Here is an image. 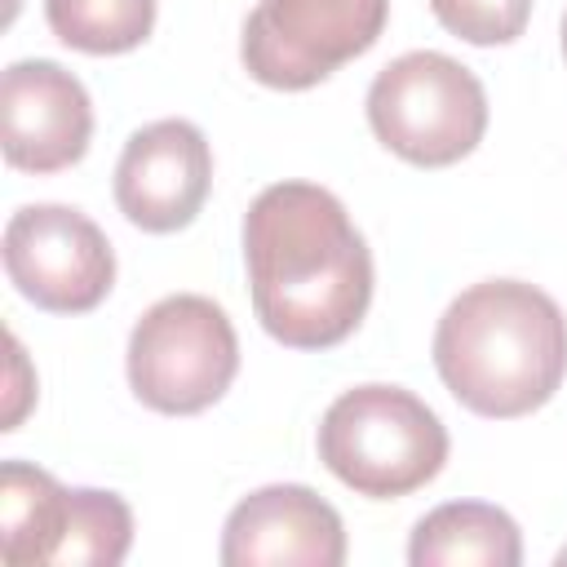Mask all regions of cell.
I'll return each instance as SVG.
<instances>
[{
	"label": "cell",
	"mask_w": 567,
	"mask_h": 567,
	"mask_svg": "<svg viewBox=\"0 0 567 567\" xmlns=\"http://www.w3.org/2000/svg\"><path fill=\"white\" fill-rule=\"evenodd\" d=\"M257 323L288 350L341 346L372 306V252L346 204L315 182H275L244 213Z\"/></svg>",
	"instance_id": "6da1fadb"
},
{
	"label": "cell",
	"mask_w": 567,
	"mask_h": 567,
	"mask_svg": "<svg viewBox=\"0 0 567 567\" xmlns=\"http://www.w3.org/2000/svg\"><path fill=\"white\" fill-rule=\"evenodd\" d=\"M434 368L474 416H532L567 377V315L536 284L483 279L443 310Z\"/></svg>",
	"instance_id": "7a4b0ae2"
},
{
	"label": "cell",
	"mask_w": 567,
	"mask_h": 567,
	"mask_svg": "<svg viewBox=\"0 0 567 567\" xmlns=\"http://www.w3.org/2000/svg\"><path fill=\"white\" fill-rule=\"evenodd\" d=\"M315 447L337 483L368 501H394L439 478L452 443L425 399L368 381L328 403Z\"/></svg>",
	"instance_id": "3957f363"
},
{
	"label": "cell",
	"mask_w": 567,
	"mask_h": 567,
	"mask_svg": "<svg viewBox=\"0 0 567 567\" xmlns=\"http://www.w3.org/2000/svg\"><path fill=\"white\" fill-rule=\"evenodd\" d=\"M363 106L377 142L416 168H447L487 133L483 80L439 49H412L381 66Z\"/></svg>",
	"instance_id": "277c9868"
},
{
	"label": "cell",
	"mask_w": 567,
	"mask_h": 567,
	"mask_svg": "<svg viewBox=\"0 0 567 567\" xmlns=\"http://www.w3.org/2000/svg\"><path fill=\"white\" fill-rule=\"evenodd\" d=\"M128 390L164 416L213 408L239 372V337L226 310L199 292L159 297L128 332Z\"/></svg>",
	"instance_id": "5b68a950"
},
{
	"label": "cell",
	"mask_w": 567,
	"mask_h": 567,
	"mask_svg": "<svg viewBox=\"0 0 567 567\" xmlns=\"http://www.w3.org/2000/svg\"><path fill=\"white\" fill-rule=\"evenodd\" d=\"M390 18V0H257L244 18V71L279 93L323 84L337 66L363 58Z\"/></svg>",
	"instance_id": "8992f818"
},
{
	"label": "cell",
	"mask_w": 567,
	"mask_h": 567,
	"mask_svg": "<svg viewBox=\"0 0 567 567\" xmlns=\"http://www.w3.org/2000/svg\"><path fill=\"white\" fill-rule=\"evenodd\" d=\"M0 248L9 284L49 315H89L115 284L111 239L71 204H22Z\"/></svg>",
	"instance_id": "52a82bcc"
},
{
	"label": "cell",
	"mask_w": 567,
	"mask_h": 567,
	"mask_svg": "<svg viewBox=\"0 0 567 567\" xmlns=\"http://www.w3.org/2000/svg\"><path fill=\"white\" fill-rule=\"evenodd\" d=\"M93 137L89 89L53 58H22L0 80V146L9 168L62 173L84 159Z\"/></svg>",
	"instance_id": "ba28073f"
},
{
	"label": "cell",
	"mask_w": 567,
	"mask_h": 567,
	"mask_svg": "<svg viewBox=\"0 0 567 567\" xmlns=\"http://www.w3.org/2000/svg\"><path fill=\"white\" fill-rule=\"evenodd\" d=\"M213 186V146L190 120L142 124L115 164V204L146 235L186 230Z\"/></svg>",
	"instance_id": "9c48e42d"
},
{
	"label": "cell",
	"mask_w": 567,
	"mask_h": 567,
	"mask_svg": "<svg viewBox=\"0 0 567 567\" xmlns=\"http://www.w3.org/2000/svg\"><path fill=\"white\" fill-rule=\"evenodd\" d=\"M217 558L226 567H341L346 527L319 492L270 483L226 514Z\"/></svg>",
	"instance_id": "30bf717a"
},
{
	"label": "cell",
	"mask_w": 567,
	"mask_h": 567,
	"mask_svg": "<svg viewBox=\"0 0 567 567\" xmlns=\"http://www.w3.org/2000/svg\"><path fill=\"white\" fill-rule=\"evenodd\" d=\"M412 567H518V523L487 501H447L430 509L408 540Z\"/></svg>",
	"instance_id": "8fae6325"
},
{
	"label": "cell",
	"mask_w": 567,
	"mask_h": 567,
	"mask_svg": "<svg viewBox=\"0 0 567 567\" xmlns=\"http://www.w3.org/2000/svg\"><path fill=\"white\" fill-rule=\"evenodd\" d=\"M71 514V487L31 461L0 465V554L9 567L53 563Z\"/></svg>",
	"instance_id": "7c38bea8"
},
{
	"label": "cell",
	"mask_w": 567,
	"mask_h": 567,
	"mask_svg": "<svg viewBox=\"0 0 567 567\" xmlns=\"http://www.w3.org/2000/svg\"><path fill=\"white\" fill-rule=\"evenodd\" d=\"M44 22L66 49L115 58L151 35L155 0H44Z\"/></svg>",
	"instance_id": "4fadbf2b"
},
{
	"label": "cell",
	"mask_w": 567,
	"mask_h": 567,
	"mask_svg": "<svg viewBox=\"0 0 567 567\" xmlns=\"http://www.w3.org/2000/svg\"><path fill=\"white\" fill-rule=\"evenodd\" d=\"M133 545V509L102 487H71V514L58 545V567H115Z\"/></svg>",
	"instance_id": "5bb4252c"
},
{
	"label": "cell",
	"mask_w": 567,
	"mask_h": 567,
	"mask_svg": "<svg viewBox=\"0 0 567 567\" xmlns=\"http://www.w3.org/2000/svg\"><path fill=\"white\" fill-rule=\"evenodd\" d=\"M430 9L443 31L478 49L514 44L532 18V0H430Z\"/></svg>",
	"instance_id": "9a60e30c"
},
{
	"label": "cell",
	"mask_w": 567,
	"mask_h": 567,
	"mask_svg": "<svg viewBox=\"0 0 567 567\" xmlns=\"http://www.w3.org/2000/svg\"><path fill=\"white\" fill-rule=\"evenodd\" d=\"M31 399H35V377H31V368H27V350H22V341L9 332V394H4V425H0L4 434L22 425Z\"/></svg>",
	"instance_id": "2e32d148"
},
{
	"label": "cell",
	"mask_w": 567,
	"mask_h": 567,
	"mask_svg": "<svg viewBox=\"0 0 567 567\" xmlns=\"http://www.w3.org/2000/svg\"><path fill=\"white\" fill-rule=\"evenodd\" d=\"M563 58H567V9H563Z\"/></svg>",
	"instance_id": "e0dca14e"
}]
</instances>
